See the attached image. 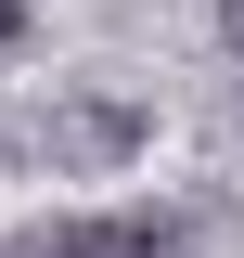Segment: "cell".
Instances as JSON below:
<instances>
[{
  "instance_id": "obj_1",
  "label": "cell",
  "mask_w": 244,
  "mask_h": 258,
  "mask_svg": "<svg viewBox=\"0 0 244 258\" xmlns=\"http://www.w3.org/2000/svg\"><path fill=\"white\" fill-rule=\"evenodd\" d=\"M154 245H167L154 220H64V232H52L39 258H154Z\"/></svg>"
},
{
  "instance_id": "obj_2",
  "label": "cell",
  "mask_w": 244,
  "mask_h": 258,
  "mask_svg": "<svg viewBox=\"0 0 244 258\" xmlns=\"http://www.w3.org/2000/svg\"><path fill=\"white\" fill-rule=\"evenodd\" d=\"M0 52H26V0H0Z\"/></svg>"
},
{
  "instance_id": "obj_3",
  "label": "cell",
  "mask_w": 244,
  "mask_h": 258,
  "mask_svg": "<svg viewBox=\"0 0 244 258\" xmlns=\"http://www.w3.org/2000/svg\"><path fill=\"white\" fill-rule=\"evenodd\" d=\"M218 39H231V52H244V0H218Z\"/></svg>"
}]
</instances>
